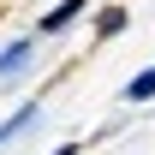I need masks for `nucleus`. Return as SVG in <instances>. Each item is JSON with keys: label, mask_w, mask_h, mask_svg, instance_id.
Masks as SVG:
<instances>
[{"label": "nucleus", "mask_w": 155, "mask_h": 155, "mask_svg": "<svg viewBox=\"0 0 155 155\" xmlns=\"http://www.w3.org/2000/svg\"><path fill=\"white\" fill-rule=\"evenodd\" d=\"M90 12V0H54L48 12H42V24H36V36H66L78 18Z\"/></svg>", "instance_id": "1"}, {"label": "nucleus", "mask_w": 155, "mask_h": 155, "mask_svg": "<svg viewBox=\"0 0 155 155\" xmlns=\"http://www.w3.org/2000/svg\"><path fill=\"white\" fill-rule=\"evenodd\" d=\"M36 42H42V36H18V42H6V48H0V78H18L24 66L36 60Z\"/></svg>", "instance_id": "2"}, {"label": "nucleus", "mask_w": 155, "mask_h": 155, "mask_svg": "<svg viewBox=\"0 0 155 155\" xmlns=\"http://www.w3.org/2000/svg\"><path fill=\"white\" fill-rule=\"evenodd\" d=\"M36 114H42L36 101H24V107H12V114L0 119V143H12V137H18V131H30V125H36Z\"/></svg>", "instance_id": "3"}, {"label": "nucleus", "mask_w": 155, "mask_h": 155, "mask_svg": "<svg viewBox=\"0 0 155 155\" xmlns=\"http://www.w3.org/2000/svg\"><path fill=\"white\" fill-rule=\"evenodd\" d=\"M125 24H131V12H125V6H101V12H96V42H114Z\"/></svg>", "instance_id": "4"}, {"label": "nucleus", "mask_w": 155, "mask_h": 155, "mask_svg": "<svg viewBox=\"0 0 155 155\" xmlns=\"http://www.w3.org/2000/svg\"><path fill=\"white\" fill-rule=\"evenodd\" d=\"M119 96L131 101V107H143V101H155V66H143V72H137L131 84H125V90H119Z\"/></svg>", "instance_id": "5"}, {"label": "nucleus", "mask_w": 155, "mask_h": 155, "mask_svg": "<svg viewBox=\"0 0 155 155\" xmlns=\"http://www.w3.org/2000/svg\"><path fill=\"white\" fill-rule=\"evenodd\" d=\"M78 149H84V143H78V137H72V143H60V149H54V155H78Z\"/></svg>", "instance_id": "6"}]
</instances>
